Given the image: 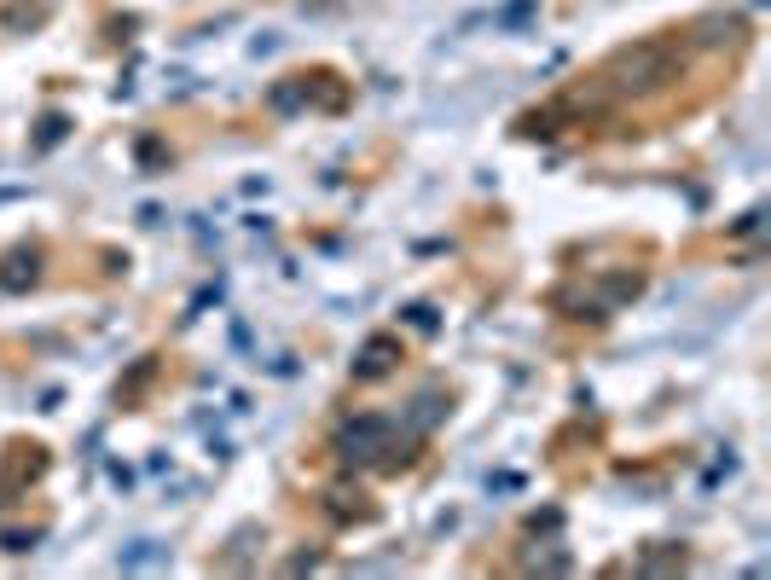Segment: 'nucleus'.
Returning a JSON list of instances; mask_svg holds the SVG:
<instances>
[{
    "label": "nucleus",
    "instance_id": "20e7f679",
    "mask_svg": "<svg viewBox=\"0 0 771 580\" xmlns=\"http://www.w3.org/2000/svg\"><path fill=\"white\" fill-rule=\"evenodd\" d=\"M697 35H702L708 47H719V41H737V35H742V23H737V18H702V23H697Z\"/></svg>",
    "mask_w": 771,
    "mask_h": 580
},
{
    "label": "nucleus",
    "instance_id": "f257e3e1",
    "mask_svg": "<svg viewBox=\"0 0 771 580\" xmlns=\"http://www.w3.org/2000/svg\"><path fill=\"white\" fill-rule=\"evenodd\" d=\"M609 75H615V88H661L673 75V53L661 41H638L609 59Z\"/></svg>",
    "mask_w": 771,
    "mask_h": 580
},
{
    "label": "nucleus",
    "instance_id": "f03ea898",
    "mask_svg": "<svg viewBox=\"0 0 771 580\" xmlns=\"http://www.w3.org/2000/svg\"><path fill=\"white\" fill-rule=\"evenodd\" d=\"M389 436H395L389 418H354L348 430L337 436V452H343V459H377V452L389 447Z\"/></svg>",
    "mask_w": 771,
    "mask_h": 580
},
{
    "label": "nucleus",
    "instance_id": "7ed1b4c3",
    "mask_svg": "<svg viewBox=\"0 0 771 580\" xmlns=\"http://www.w3.org/2000/svg\"><path fill=\"white\" fill-rule=\"evenodd\" d=\"M395 355H400V343L395 337H372L366 348H359V366H354V377H383L395 366Z\"/></svg>",
    "mask_w": 771,
    "mask_h": 580
}]
</instances>
